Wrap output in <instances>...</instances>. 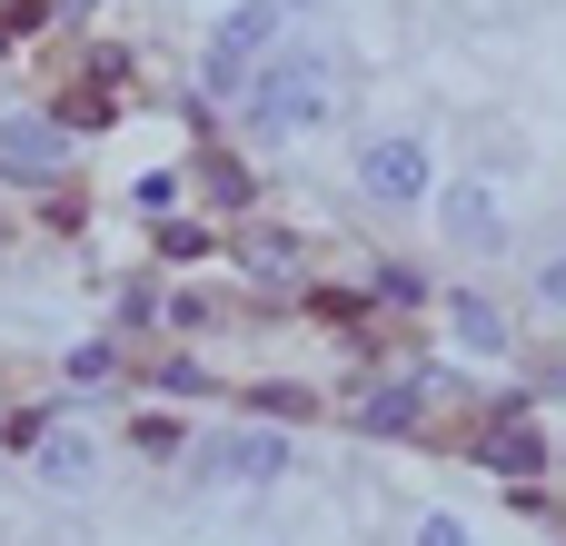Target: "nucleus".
<instances>
[{
  "label": "nucleus",
  "instance_id": "1",
  "mask_svg": "<svg viewBox=\"0 0 566 546\" xmlns=\"http://www.w3.org/2000/svg\"><path fill=\"white\" fill-rule=\"evenodd\" d=\"M328 99H338V70H328L318 50H269V60L239 80V109H249L269 139H289V129H318V119H328Z\"/></svg>",
  "mask_w": 566,
  "mask_h": 546
},
{
  "label": "nucleus",
  "instance_id": "2",
  "mask_svg": "<svg viewBox=\"0 0 566 546\" xmlns=\"http://www.w3.org/2000/svg\"><path fill=\"white\" fill-rule=\"evenodd\" d=\"M279 40H289V0H239V10L209 30V80H219V90H239Z\"/></svg>",
  "mask_w": 566,
  "mask_h": 546
},
{
  "label": "nucleus",
  "instance_id": "3",
  "mask_svg": "<svg viewBox=\"0 0 566 546\" xmlns=\"http://www.w3.org/2000/svg\"><path fill=\"white\" fill-rule=\"evenodd\" d=\"M358 189H368L378 209H418V199L438 189L428 139H408V129H398V139H368V149H358Z\"/></svg>",
  "mask_w": 566,
  "mask_h": 546
},
{
  "label": "nucleus",
  "instance_id": "4",
  "mask_svg": "<svg viewBox=\"0 0 566 546\" xmlns=\"http://www.w3.org/2000/svg\"><path fill=\"white\" fill-rule=\"evenodd\" d=\"M428 199H438V219H448V239H458V249H497V239H507V219H497V189H488V179H438Z\"/></svg>",
  "mask_w": 566,
  "mask_h": 546
},
{
  "label": "nucleus",
  "instance_id": "5",
  "mask_svg": "<svg viewBox=\"0 0 566 546\" xmlns=\"http://www.w3.org/2000/svg\"><path fill=\"white\" fill-rule=\"evenodd\" d=\"M279 468H289V448H279V438H229V448H209V458H199V477H239V487H269Z\"/></svg>",
  "mask_w": 566,
  "mask_h": 546
},
{
  "label": "nucleus",
  "instance_id": "6",
  "mask_svg": "<svg viewBox=\"0 0 566 546\" xmlns=\"http://www.w3.org/2000/svg\"><path fill=\"white\" fill-rule=\"evenodd\" d=\"M448 318H458V348H478V358H497V348H507V318H497L488 298H458Z\"/></svg>",
  "mask_w": 566,
  "mask_h": 546
},
{
  "label": "nucleus",
  "instance_id": "7",
  "mask_svg": "<svg viewBox=\"0 0 566 546\" xmlns=\"http://www.w3.org/2000/svg\"><path fill=\"white\" fill-rule=\"evenodd\" d=\"M0 159L10 169H60V129H0Z\"/></svg>",
  "mask_w": 566,
  "mask_h": 546
},
{
  "label": "nucleus",
  "instance_id": "8",
  "mask_svg": "<svg viewBox=\"0 0 566 546\" xmlns=\"http://www.w3.org/2000/svg\"><path fill=\"white\" fill-rule=\"evenodd\" d=\"M537 298H547V308H566V249L547 259V269H537Z\"/></svg>",
  "mask_w": 566,
  "mask_h": 546
},
{
  "label": "nucleus",
  "instance_id": "9",
  "mask_svg": "<svg viewBox=\"0 0 566 546\" xmlns=\"http://www.w3.org/2000/svg\"><path fill=\"white\" fill-rule=\"evenodd\" d=\"M418 546H468V527H458V517H428V527H418Z\"/></svg>",
  "mask_w": 566,
  "mask_h": 546
}]
</instances>
